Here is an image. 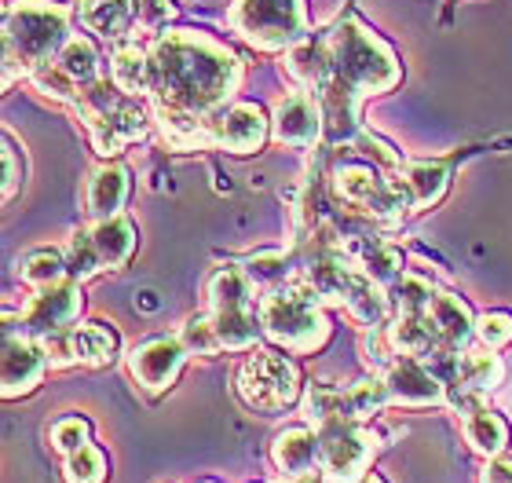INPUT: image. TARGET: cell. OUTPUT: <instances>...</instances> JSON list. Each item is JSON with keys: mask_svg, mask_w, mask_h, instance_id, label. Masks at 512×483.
<instances>
[{"mask_svg": "<svg viewBox=\"0 0 512 483\" xmlns=\"http://www.w3.org/2000/svg\"><path fill=\"white\" fill-rule=\"evenodd\" d=\"M15 187H19V158H15L11 140H4V198H11Z\"/></svg>", "mask_w": 512, "mask_h": 483, "instance_id": "43", "label": "cell"}, {"mask_svg": "<svg viewBox=\"0 0 512 483\" xmlns=\"http://www.w3.org/2000/svg\"><path fill=\"white\" fill-rule=\"evenodd\" d=\"M388 399H392V392H388V385H384V377H366V381L352 385V407H355V418L359 421L377 414Z\"/></svg>", "mask_w": 512, "mask_h": 483, "instance_id": "39", "label": "cell"}, {"mask_svg": "<svg viewBox=\"0 0 512 483\" xmlns=\"http://www.w3.org/2000/svg\"><path fill=\"white\" fill-rule=\"evenodd\" d=\"M41 348L48 355V366H103L118 355L121 341L107 322H81L41 337Z\"/></svg>", "mask_w": 512, "mask_h": 483, "instance_id": "9", "label": "cell"}, {"mask_svg": "<svg viewBox=\"0 0 512 483\" xmlns=\"http://www.w3.org/2000/svg\"><path fill=\"white\" fill-rule=\"evenodd\" d=\"M52 447L59 454H74V451H81V447H88V421L85 418H63V421H55Z\"/></svg>", "mask_w": 512, "mask_h": 483, "instance_id": "40", "label": "cell"}, {"mask_svg": "<svg viewBox=\"0 0 512 483\" xmlns=\"http://www.w3.org/2000/svg\"><path fill=\"white\" fill-rule=\"evenodd\" d=\"M289 74L297 77L300 85L308 88H322L326 77H330V44H297L289 52Z\"/></svg>", "mask_w": 512, "mask_h": 483, "instance_id": "30", "label": "cell"}, {"mask_svg": "<svg viewBox=\"0 0 512 483\" xmlns=\"http://www.w3.org/2000/svg\"><path fill=\"white\" fill-rule=\"evenodd\" d=\"M238 392L253 410H286L300 396V374L286 355L256 352L238 374Z\"/></svg>", "mask_w": 512, "mask_h": 483, "instance_id": "7", "label": "cell"}, {"mask_svg": "<svg viewBox=\"0 0 512 483\" xmlns=\"http://www.w3.org/2000/svg\"><path fill=\"white\" fill-rule=\"evenodd\" d=\"M92 242H96V249H99L103 268H125L128 257L136 253V227L121 213L103 216V220L92 227Z\"/></svg>", "mask_w": 512, "mask_h": 483, "instance_id": "18", "label": "cell"}, {"mask_svg": "<svg viewBox=\"0 0 512 483\" xmlns=\"http://www.w3.org/2000/svg\"><path fill=\"white\" fill-rule=\"evenodd\" d=\"M81 19L103 37H125L136 22V0H81Z\"/></svg>", "mask_w": 512, "mask_h": 483, "instance_id": "23", "label": "cell"}, {"mask_svg": "<svg viewBox=\"0 0 512 483\" xmlns=\"http://www.w3.org/2000/svg\"><path fill=\"white\" fill-rule=\"evenodd\" d=\"M19 275L22 282H30L37 290L55 286V282H63L70 275L66 271V253L63 249H30L26 257H19Z\"/></svg>", "mask_w": 512, "mask_h": 483, "instance_id": "29", "label": "cell"}, {"mask_svg": "<svg viewBox=\"0 0 512 483\" xmlns=\"http://www.w3.org/2000/svg\"><path fill=\"white\" fill-rule=\"evenodd\" d=\"M403 176L410 183V194H414V209L436 205L447 191V169L439 161H414L403 169Z\"/></svg>", "mask_w": 512, "mask_h": 483, "instance_id": "31", "label": "cell"}, {"mask_svg": "<svg viewBox=\"0 0 512 483\" xmlns=\"http://www.w3.org/2000/svg\"><path fill=\"white\" fill-rule=\"evenodd\" d=\"M231 26L256 48H286L304 33V4L300 0H235Z\"/></svg>", "mask_w": 512, "mask_h": 483, "instance_id": "6", "label": "cell"}, {"mask_svg": "<svg viewBox=\"0 0 512 483\" xmlns=\"http://www.w3.org/2000/svg\"><path fill=\"white\" fill-rule=\"evenodd\" d=\"M428 315H432V322H436L439 337H443V341H447V348H454V352H461V348H465V341L476 333V322H472V315H469V304L461 301V297L436 293V301H432Z\"/></svg>", "mask_w": 512, "mask_h": 483, "instance_id": "20", "label": "cell"}, {"mask_svg": "<svg viewBox=\"0 0 512 483\" xmlns=\"http://www.w3.org/2000/svg\"><path fill=\"white\" fill-rule=\"evenodd\" d=\"M352 483H384L381 476H374V473H363V476H355Z\"/></svg>", "mask_w": 512, "mask_h": 483, "instance_id": "46", "label": "cell"}, {"mask_svg": "<svg viewBox=\"0 0 512 483\" xmlns=\"http://www.w3.org/2000/svg\"><path fill=\"white\" fill-rule=\"evenodd\" d=\"M30 77H33V85L41 88L44 96H52V99H74V103H77V96H81V85H77L74 77L66 74L55 59H52V63L33 66Z\"/></svg>", "mask_w": 512, "mask_h": 483, "instance_id": "38", "label": "cell"}, {"mask_svg": "<svg viewBox=\"0 0 512 483\" xmlns=\"http://www.w3.org/2000/svg\"><path fill=\"white\" fill-rule=\"evenodd\" d=\"M388 301H392V308L399 315H425L428 308H432V301H436V290H432L428 279L403 271V275L392 282V297H388Z\"/></svg>", "mask_w": 512, "mask_h": 483, "instance_id": "32", "label": "cell"}, {"mask_svg": "<svg viewBox=\"0 0 512 483\" xmlns=\"http://www.w3.org/2000/svg\"><path fill=\"white\" fill-rule=\"evenodd\" d=\"M480 483H512V462H505V458H494V462L483 469Z\"/></svg>", "mask_w": 512, "mask_h": 483, "instance_id": "44", "label": "cell"}, {"mask_svg": "<svg viewBox=\"0 0 512 483\" xmlns=\"http://www.w3.org/2000/svg\"><path fill=\"white\" fill-rule=\"evenodd\" d=\"M81 315V290L74 282H55V286H44L22 312V326L30 337H48L55 330H66L74 326V319Z\"/></svg>", "mask_w": 512, "mask_h": 483, "instance_id": "12", "label": "cell"}, {"mask_svg": "<svg viewBox=\"0 0 512 483\" xmlns=\"http://www.w3.org/2000/svg\"><path fill=\"white\" fill-rule=\"evenodd\" d=\"M304 410H308V418L315 421L319 429L337 425V421H359L352 407V388H337V385H326V381L308 385Z\"/></svg>", "mask_w": 512, "mask_h": 483, "instance_id": "19", "label": "cell"}, {"mask_svg": "<svg viewBox=\"0 0 512 483\" xmlns=\"http://www.w3.org/2000/svg\"><path fill=\"white\" fill-rule=\"evenodd\" d=\"M88 129H92V143L103 158H114L128 147V143L143 140L147 132V110L139 107L136 99L118 96L107 110H99L96 118H88Z\"/></svg>", "mask_w": 512, "mask_h": 483, "instance_id": "10", "label": "cell"}, {"mask_svg": "<svg viewBox=\"0 0 512 483\" xmlns=\"http://www.w3.org/2000/svg\"><path fill=\"white\" fill-rule=\"evenodd\" d=\"M128 198V172L121 165H107L99 169L88 183V213L92 216H114L121 213V205Z\"/></svg>", "mask_w": 512, "mask_h": 483, "instance_id": "24", "label": "cell"}, {"mask_svg": "<svg viewBox=\"0 0 512 483\" xmlns=\"http://www.w3.org/2000/svg\"><path fill=\"white\" fill-rule=\"evenodd\" d=\"M205 125H209V140H213L216 147L231 151V154L256 151V147L264 143V136H267L264 110L253 107V103H235V107L216 110Z\"/></svg>", "mask_w": 512, "mask_h": 483, "instance_id": "13", "label": "cell"}, {"mask_svg": "<svg viewBox=\"0 0 512 483\" xmlns=\"http://www.w3.org/2000/svg\"><path fill=\"white\" fill-rule=\"evenodd\" d=\"M271 458H275L282 476H304L319 462V432L311 429H286L278 432L271 443Z\"/></svg>", "mask_w": 512, "mask_h": 483, "instance_id": "17", "label": "cell"}, {"mask_svg": "<svg viewBox=\"0 0 512 483\" xmlns=\"http://www.w3.org/2000/svg\"><path fill=\"white\" fill-rule=\"evenodd\" d=\"M319 297L322 293L311 282H275L260 301V326L271 341L286 344L293 352H311L330 333Z\"/></svg>", "mask_w": 512, "mask_h": 483, "instance_id": "4", "label": "cell"}, {"mask_svg": "<svg viewBox=\"0 0 512 483\" xmlns=\"http://www.w3.org/2000/svg\"><path fill=\"white\" fill-rule=\"evenodd\" d=\"M399 81V66L381 41H374L355 22H341L330 37V77L322 92V118L333 140H348L355 132V107L366 92H381Z\"/></svg>", "mask_w": 512, "mask_h": 483, "instance_id": "2", "label": "cell"}, {"mask_svg": "<svg viewBox=\"0 0 512 483\" xmlns=\"http://www.w3.org/2000/svg\"><path fill=\"white\" fill-rule=\"evenodd\" d=\"M172 19V4L169 0H136V26L139 30H161L165 22Z\"/></svg>", "mask_w": 512, "mask_h": 483, "instance_id": "42", "label": "cell"}, {"mask_svg": "<svg viewBox=\"0 0 512 483\" xmlns=\"http://www.w3.org/2000/svg\"><path fill=\"white\" fill-rule=\"evenodd\" d=\"M238 85V59L202 33H169L150 52L154 107L209 114Z\"/></svg>", "mask_w": 512, "mask_h": 483, "instance_id": "1", "label": "cell"}, {"mask_svg": "<svg viewBox=\"0 0 512 483\" xmlns=\"http://www.w3.org/2000/svg\"><path fill=\"white\" fill-rule=\"evenodd\" d=\"M333 187L344 202L363 209L370 216H381V220H395L403 209H414V194H410V183L406 176H384L374 165H363V161H348L333 172Z\"/></svg>", "mask_w": 512, "mask_h": 483, "instance_id": "5", "label": "cell"}, {"mask_svg": "<svg viewBox=\"0 0 512 483\" xmlns=\"http://www.w3.org/2000/svg\"><path fill=\"white\" fill-rule=\"evenodd\" d=\"M355 257H359V271H366L374 282L381 286H392L399 275H403V260L388 242H377V238H366L355 246Z\"/></svg>", "mask_w": 512, "mask_h": 483, "instance_id": "28", "label": "cell"}, {"mask_svg": "<svg viewBox=\"0 0 512 483\" xmlns=\"http://www.w3.org/2000/svg\"><path fill=\"white\" fill-rule=\"evenodd\" d=\"M374 451V432H366L359 421H337L319 429V462L326 476L337 483H352L355 476H363Z\"/></svg>", "mask_w": 512, "mask_h": 483, "instance_id": "8", "label": "cell"}, {"mask_svg": "<svg viewBox=\"0 0 512 483\" xmlns=\"http://www.w3.org/2000/svg\"><path fill=\"white\" fill-rule=\"evenodd\" d=\"M63 480L66 483H103L107 480V458H103V451L88 443L81 451L66 454Z\"/></svg>", "mask_w": 512, "mask_h": 483, "instance_id": "35", "label": "cell"}, {"mask_svg": "<svg viewBox=\"0 0 512 483\" xmlns=\"http://www.w3.org/2000/svg\"><path fill=\"white\" fill-rule=\"evenodd\" d=\"M55 63L63 66L81 88L99 81V55H96V48H92V41H85V37H70V44H66L63 55H59Z\"/></svg>", "mask_w": 512, "mask_h": 483, "instance_id": "33", "label": "cell"}, {"mask_svg": "<svg viewBox=\"0 0 512 483\" xmlns=\"http://www.w3.org/2000/svg\"><path fill=\"white\" fill-rule=\"evenodd\" d=\"M476 337H480L487 348H502L512 341V315L509 312H487L476 322Z\"/></svg>", "mask_w": 512, "mask_h": 483, "instance_id": "41", "label": "cell"}, {"mask_svg": "<svg viewBox=\"0 0 512 483\" xmlns=\"http://www.w3.org/2000/svg\"><path fill=\"white\" fill-rule=\"evenodd\" d=\"M286 483H319L311 473H304V476H286Z\"/></svg>", "mask_w": 512, "mask_h": 483, "instance_id": "45", "label": "cell"}, {"mask_svg": "<svg viewBox=\"0 0 512 483\" xmlns=\"http://www.w3.org/2000/svg\"><path fill=\"white\" fill-rule=\"evenodd\" d=\"M344 308L352 312V319H359L363 326L377 330L384 322V312H388V297L381 293V282H374L366 271L355 268L348 290H344Z\"/></svg>", "mask_w": 512, "mask_h": 483, "instance_id": "22", "label": "cell"}, {"mask_svg": "<svg viewBox=\"0 0 512 483\" xmlns=\"http://www.w3.org/2000/svg\"><path fill=\"white\" fill-rule=\"evenodd\" d=\"M63 253H66V271H70V279H74V282L92 279V275L103 268L99 249H96V242H92V231H77Z\"/></svg>", "mask_w": 512, "mask_h": 483, "instance_id": "36", "label": "cell"}, {"mask_svg": "<svg viewBox=\"0 0 512 483\" xmlns=\"http://www.w3.org/2000/svg\"><path fill=\"white\" fill-rule=\"evenodd\" d=\"M502 359L491 352H465L458 359V374L450 377V381H458V385L472 388V392H480V396H487L491 388L502 385ZM447 381V385H450Z\"/></svg>", "mask_w": 512, "mask_h": 483, "instance_id": "26", "label": "cell"}, {"mask_svg": "<svg viewBox=\"0 0 512 483\" xmlns=\"http://www.w3.org/2000/svg\"><path fill=\"white\" fill-rule=\"evenodd\" d=\"M465 440H469L480 454H487V458H498V454L509 447V425H505L498 414L480 407L465 418Z\"/></svg>", "mask_w": 512, "mask_h": 483, "instance_id": "27", "label": "cell"}, {"mask_svg": "<svg viewBox=\"0 0 512 483\" xmlns=\"http://www.w3.org/2000/svg\"><path fill=\"white\" fill-rule=\"evenodd\" d=\"M384 385H388L392 399L410 403V407H428V403L447 399V385H443L421 359H414V355L395 359V363L384 370Z\"/></svg>", "mask_w": 512, "mask_h": 483, "instance_id": "15", "label": "cell"}, {"mask_svg": "<svg viewBox=\"0 0 512 483\" xmlns=\"http://www.w3.org/2000/svg\"><path fill=\"white\" fill-rule=\"evenodd\" d=\"M209 301H213V312H249V301H253V279L246 271L227 264V268H216L209 275Z\"/></svg>", "mask_w": 512, "mask_h": 483, "instance_id": "21", "label": "cell"}, {"mask_svg": "<svg viewBox=\"0 0 512 483\" xmlns=\"http://www.w3.org/2000/svg\"><path fill=\"white\" fill-rule=\"evenodd\" d=\"M271 125H275L278 143H286V147H311L322 132V114L315 110V103L308 96H286L278 99Z\"/></svg>", "mask_w": 512, "mask_h": 483, "instance_id": "16", "label": "cell"}, {"mask_svg": "<svg viewBox=\"0 0 512 483\" xmlns=\"http://www.w3.org/2000/svg\"><path fill=\"white\" fill-rule=\"evenodd\" d=\"M70 44L66 11L44 0H19L4 11V88L11 85L15 70L52 63Z\"/></svg>", "mask_w": 512, "mask_h": 483, "instance_id": "3", "label": "cell"}, {"mask_svg": "<svg viewBox=\"0 0 512 483\" xmlns=\"http://www.w3.org/2000/svg\"><path fill=\"white\" fill-rule=\"evenodd\" d=\"M187 348H183L180 337H154V341H143L132 348L128 355V370L139 385L150 388V392H161L169 388L183 370V359H187Z\"/></svg>", "mask_w": 512, "mask_h": 483, "instance_id": "11", "label": "cell"}, {"mask_svg": "<svg viewBox=\"0 0 512 483\" xmlns=\"http://www.w3.org/2000/svg\"><path fill=\"white\" fill-rule=\"evenodd\" d=\"M110 74H114V85L125 96L150 92V59L139 44H121L118 52H114V59H110Z\"/></svg>", "mask_w": 512, "mask_h": 483, "instance_id": "25", "label": "cell"}, {"mask_svg": "<svg viewBox=\"0 0 512 483\" xmlns=\"http://www.w3.org/2000/svg\"><path fill=\"white\" fill-rule=\"evenodd\" d=\"M213 322H216V333H220V341H224V348H235V352H242V348H253L256 344V315L253 312H213Z\"/></svg>", "mask_w": 512, "mask_h": 483, "instance_id": "34", "label": "cell"}, {"mask_svg": "<svg viewBox=\"0 0 512 483\" xmlns=\"http://www.w3.org/2000/svg\"><path fill=\"white\" fill-rule=\"evenodd\" d=\"M180 341H183V348H187L191 355H216L220 348H224L220 333H216L213 312H209V315H191V319L183 322Z\"/></svg>", "mask_w": 512, "mask_h": 483, "instance_id": "37", "label": "cell"}, {"mask_svg": "<svg viewBox=\"0 0 512 483\" xmlns=\"http://www.w3.org/2000/svg\"><path fill=\"white\" fill-rule=\"evenodd\" d=\"M44 366H48V355H44L41 341L30 337V333H8V341H4V396L15 399V396H26L33 388L41 385L44 377Z\"/></svg>", "mask_w": 512, "mask_h": 483, "instance_id": "14", "label": "cell"}]
</instances>
